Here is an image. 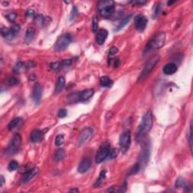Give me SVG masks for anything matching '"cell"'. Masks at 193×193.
Listing matches in <instances>:
<instances>
[{"label": "cell", "mask_w": 193, "mask_h": 193, "mask_svg": "<svg viewBox=\"0 0 193 193\" xmlns=\"http://www.w3.org/2000/svg\"><path fill=\"white\" fill-rule=\"evenodd\" d=\"M166 36L165 33L163 32L159 33L156 34L155 36H153L151 40L148 42L146 45L145 50H144V54H146L150 51H153V50L159 49L160 48L164 45V42H165Z\"/></svg>", "instance_id": "cell-1"}, {"label": "cell", "mask_w": 193, "mask_h": 193, "mask_svg": "<svg viewBox=\"0 0 193 193\" xmlns=\"http://www.w3.org/2000/svg\"><path fill=\"white\" fill-rule=\"evenodd\" d=\"M153 123V117H152V113L151 111H147L145 115H143L140 123V126H139V131H138V137H141L143 136L146 134L147 132L151 130L152 127Z\"/></svg>", "instance_id": "cell-2"}, {"label": "cell", "mask_w": 193, "mask_h": 193, "mask_svg": "<svg viewBox=\"0 0 193 193\" xmlns=\"http://www.w3.org/2000/svg\"><path fill=\"white\" fill-rule=\"evenodd\" d=\"M97 9L100 15L105 18H109L113 15L115 10V2L111 0L100 1L97 4Z\"/></svg>", "instance_id": "cell-3"}, {"label": "cell", "mask_w": 193, "mask_h": 193, "mask_svg": "<svg viewBox=\"0 0 193 193\" xmlns=\"http://www.w3.org/2000/svg\"><path fill=\"white\" fill-rule=\"evenodd\" d=\"M160 60V57L159 55H156V56H154L153 57H152L144 66L143 69L142 73H140V76L138 78V82H142L144 79H146L150 73H152V71L153 70V69L155 68V66L157 65V64L159 62Z\"/></svg>", "instance_id": "cell-4"}, {"label": "cell", "mask_w": 193, "mask_h": 193, "mask_svg": "<svg viewBox=\"0 0 193 193\" xmlns=\"http://www.w3.org/2000/svg\"><path fill=\"white\" fill-rule=\"evenodd\" d=\"M72 42L71 35L69 33H65L60 36L54 45V49L56 51H62L69 46Z\"/></svg>", "instance_id": "cell-5"}, {"label": "cell", "mask_w": 193, "mask_h": 193, "mask_svg": "<svg viewBox=\"0 0 193 193\" xmlns=\"http://www.w3.org/2000/svg\"><path fill=\"white\" fill-rule=\"evenodd\" d=\"M21 136L19 134H15L6 149V154L7 155H14L17 152L20 147V145H21Z\"/></svg>", "instance_id": "cell-6"}, {"label": "cell", "mask_w": 193, "mask_h": 193, "mask_svg": "<svg viewBox=\"0 0 193 193\" xmlns=\"http://www.w3.org/2000/svg\"><path fill=\"white\" fill-rule=\"evenodd\" d=\"M110 146L108 142H105L101 145L100 148H99L98 151L96 152V158H95V162L97 164H100L103 161L106 160L109 156V153H110Z\"/></svg>", "instance_id": "cell-7"}, {"label": "cell", "mask_w": 193, "mask_h": 193, "mask_svg": "<svg viewBox=\"0 0 193 193\" xmlns=\"http://www.w3.org/2000/svg\"><path fill=\"white\" fill-rule=\"evenodd\" d=\"M131 131L129 130H126L123 131L119 138V146L121 151L123 153L128 152L130 146H131Z\"/></svg>", "instance_id": "cell-8"}, {"label": "cell", "mask_w": 193, "mask_h": 193, "mask_svg": "<svg viewBox=\"0 0 193 193\" xmlns=\"http://www.w3.org/2000/svg\"><path fill=\"white\" fill-rule=\"evenodd\" d=\"M20 32V26L17 24H14L11 28L3 27L1 30L2 36L3 38H6L7 40H11L15 38L17 33Z\"/></svg>", "instance_id": "cell-9"}, {"label": "cell", "mask_w": 193, "mask_h": 193, "mask_svg": "<svg viewBox=\"0 0 193 193\" xmlns=\"http://www.w3.org/2000/svg\"><path fill=\"white\" fill-rule=\"evenodd\" d=\"M94 134L93 129L91 128H85L82 130L78 140V146H81L85 144L91 139Z\"/></svg>", "instance_id": "cell-10"}, {"label": "cell", "mask_w": 193, "mask_h": 193, "mask_svg": "<svg viewBox=\"0 0 193 193\" xmlns=\"http://www.w3.org/2000/svg\"><path fill=\"white\" fill-rule=\"evenodd\" d=\"M148 24V20L146 16L139 15L135 17L134 24L136 29L140 32H143L146 28Z\"/></svg>", "instance_id": "cell-11"}, {"label": "cell", "mask_w": 193, "mask_h": 193, "mask_svg": "<svg viewBox=\"0 0 193 193\" xmlns=\"http://www.w3.org/2000/svg\"><path fill=\"white\" fill-rule=\"evenodd\" d=\"M42 88L40 84L36 83L33 87V94H32V98H33V101L36 103H38L40 102L41 98H42Z\"/></svg>", "instance_id": "cell-12"}, {"label": "cell", "mask_w": 193, "mask_h": 193, "mask_svg": "<svg viewBox=\"0 0 193 193\" xmlns=\"http://www.w3.org/2000/svg\"><path fill=\"white\" fill-rule=\"evenodd\" d=\"M91 167V161L88 158H85L81 161L78 164V171L81 173H84L89 171Z\"/></svg>", "instance_id": "cell-13"}, {"label": "cell", "mask_w": 193, "mask_h": 193, "mask_svg": "<svg viewBox=\"0 0 193 193\" xmlns=\"http://www.w3.org/2000/svg\"><path fill=\"white\" fill-rule=\"evenodd\" d=\"M94 94L93 89H86L78 93V100L81 102H85L89 100Z\"/></svg>", "instance_id": "cell-14"}, {"label": "cell", "mask_w": 193, "mask_h": 193, "mask_svg": "<svg viewBox=\"0 0 193 193\" xmlns=\"http://www.w3.org/2000/svg\"><path fill=\"white\" fill-rule=\"evenodd\" d=\"M38 168H33V169L30 170V171H27V173H25L24 175H23L22 178L20 179V183L21 184L27 183L29 182V180H31L32 179H33L37 173H38Z\"/></svg>", "instance_id": "cell-15"}, {"label": "cell", "mask_w": 193, "mask_h": 193, "mask_svg": "<svg viewBox=\"0 0 193 193\" xmlns=\"http://www.w3.org/2000/svg\"><path fill=\"white\" fill-rule=\"evenodd\" d=\"M44 138V134L40 130H34L30 134V140L33 143H39Z\"/></svg>", "instance_id": "cell-16"}, {"label": "cell", "mask_w": 193, "mask_h": 193, "mask_svg": "<svg viewBox=\"0 0 193 193\" xmlns=\"http://www.w3.org/2000/svg\"><path fill=\"white\" fill-rule=\"evenodd\" d=\"M107 36H108V32L107 30H106V29H100V30H99V32L97 33V34H96V42L98 45H103L104 42H105V41H106V39L107 38Z\"/></svg>", "instance_id": "cell-17"}, {"label": "cell", "mask_w": 193, "mask_h": 193, "mask_svg": "<svg viewBox=\"0 0 193 193\" xmlns=\"http://www.w3.org/2000/svg\"><path fill=\"white\" fill-rule=\"evenodd\" d=\"M177 70V65L173 63H168L163 67V73L165 75H173Z\"/></svg>", "instance_id": "cell-18"}, {"label": "cell", "mask_w": 193, "mask_h": 193, "mask_svg": "<svg viewBox=\"0 0 193 193\" xmlns=\"http://www.w3.org/2000/svg\"><path fill=\"white\" fill-rule=\"evenodd\" d=\"M65 86V78L64 76H60L57 78L55 86V94L60 93Z\"/></svg>", "instance_id": "cell-19"}, {"label": "cell", "mask_w": 193, "mask_h": 193, "mask_svg": "<svg viewBox=\"0 0 193 193\" xmlns=\"http://www.w3.org/2000/svg\"><path fill=\"white\" fill-rule=\"evenodd\" d=\"M100 83L102 87H109L113 84V82L111 78L108 76H102L100 78Z\"/></svg>", "instance_id": "cell-20"}, {"label": "cell", "mask_w": 193, "mask_h": 193, "mask_svg": "<svg viewBox=\"0 0 193 193\" xmlns=\"http://www.w3.org/2000/svg\"><path fill=\"white\" fill-rule=\"evenodd\" d=\"M66 155V152L65 150L64 149H59L56 151L55 154V157H54V159L56 162H60V161L63 160L64 159V157Z\"/></svg>", "instance_id": "cell-21"}, {"label": "cell", "mask_w": 193, "mask_h": 193, "mask_svg": "<svg viewBox=\"0 0 193 193\" xmlns=\"http://www.w3.org/2000/svg\"><path fill=\"white\" fill-rule=\"evenodd\" d=\"M132 17H133L132 15H129V16H128L124 19H123V20L120 22V24H118V27H117L116 31H119V30H121L122 28H124V27H125V26L127 25L128 23H129L130 20H131V18H132Z\"/></svg>", "instance_id": "cell-22"}, {"label": "cell", "mask_w": 193, "mask_h": 193, "mask_svg": "<svg viewBox=\"0 0 193 193\" xmlns=\"http://www.w3.org/2000/svg\"><path fill=\"white\" fill-rule=\"evenodd\" d=\"M36 33V29L34 27H29L26 33V39L27 41H31Z\"/></svg>", "instance_id": "cell-23"}, {"label": "cell", "mask_w": 193, "mask_h": 193, "mask_svg": "<svg viewBox=\"0 0 193 193\" xmlns=\"http://www.w3.org/2000/svg\"><path fill=\"white\" fill-rule=\"evenodd\" d=\"M20 122H21V118H15L14 120H12L10 122L8 126V129H9L10 131H11V130L16 128L20 124Z\"/></svg>", "instance_id": "cell-24"}, {"label": "cell", "mask_w": 193, "mask_h": 193, "mask_svg": "<svg viewBox=\"0 0 193 193\" xmlns=\"http://www.w3.org/2000/svg\"><path fill=\"white\" fill-rule=\"evenodd\" d=\"M6 84L10 86H13V85H16L19 83V80L17 78H15V77H9V78H8L7 80L6 81Z\"/></svg>", "instance_id": "cell-25"}, {"label": "cell", "mask_w": 193, "mask_h": 193, "mask_svg": "<svg viewBox=\"0 0 193 193\" xmlns=\"http://www.w3.org/2000/svg\"><path fill=\"white\" fill-rule=\"evenodd\" d=\"M18 162L17 161H11V162L8 164V169L10 171H15V170L17 169L18 168Z\"/></svg>", "instance_id": "cell-26"}, {"label": "cell", "mask_w": 193, "mask_h": 193, "mask_svg": "<svg viewBox=\"0 0 193 193\" xmlns=\"http://www.w3.org/2000/svg\"><path fill=\"white\" fill-rule=\"evenodd\" d=\"M64 142V135L62 134H59L57 135L55 138V145L57 146H61Z\"/></svg>", "instance_id": "cell-27"}, {"label": "cell", "mask_w": 193, "mask_h": 193, "mask_svg": "<svg viewBox=\"0 0 193 193\" xmlns=\"http://www.w3.org/2000/svg\"><path fill=\"white\" fill-rule=\"evenodd\" d=\"M51 69H52L55 71H59L60 69H62V65H61V62H54L51 63L50 65Z\"/></svg>", "instance_id": "cell-28"}, {"label": "cell", "mask_w": 193, "mask_h": 193, "mask_svg": "<svg viewBox=\"0 0 193 193\" xmlns=\"http://www.w3.org/2000/svg\"><path fill=\"white\" fill-rule=\"evenodd\" d=\"M105 177H106V171H101V173H100L99 179L97 180H96L95 185H96V186H99V185L102 183V181L104 179H105Z\"/></svg>", "instance_id": "cell-29"}, {"label": "cell", "mask_w": 193, "mask_h": 193, "mask_svg": "<svg viewBox=\"0 0 193 193\" xmlns=\"http://www.w3.org/2000/svg\"><path fill=\"white\" fill-rule=\"evenodd\" d=\"M140 168V163H137V164H135L134 165V167L131 169L130 171V174H135V173H137V172H139Z\"/></svg>", "instance_id": "cell-30"}, {"label": "cell", "mask_w": 193, "mask_h": 193, "mask_svg": "<svg viewBox=\"0 0 193 193\" xmlns=\"http://www.w3.org/2000/svg\"><path fill=\"white\" fill-rule=\"evenodd\" d=\"M186 186V183L185 182L183 179L180 177V178L177 179V182H176V186L177 188H181V187H185Z\"/></svg>", "instance_id": "cell-31"}, {"label": "cell", "mask_w": 193, "mask_h": 193, "mask_svg": "<svg viewBox=\"0 0 193 193\" xmlns=\"http://www.w3.org/2000/svg\"><path fill=\"white\" fill-rule=\"evenodd\" d=\"M92 30L93 32H96L97 28H98V19L96 18V17H94L93 20H92Z\"/></svg>", "instance_id": "cell-32"}, {"label": "cell", "mask_w": 193, "mask_h": 193, "mask_svg": "<svg viewBox=\"0 0 193 193\" xmlns=\"http://www.w3.org/2000/svg\"><path fill=\"white\" fill-rule=\"evenodd\" d=\"M72 64V60H64L61 61V65H62V68H66L69 67Z\"/></svg>", "instance_id": "cell-33"}, {"label": "cell", "mask_w": 193, "mask_h": 193, "mask_svg": "<svg viewBox=\"0 0 193 193\" xmlns=\"http://www.w3.org/2000/svg\"><path fill=\"white\" fill-rule=\"evenodd\" d=\"M16 14H15V13L13 12H11L9 13V14H8L7 15H6V17H7V19L9 21L11 22H14L15 20V19H16Z\"/></svg>", "instance_id": "cell-34"}, {"label": "cell", "mask_w": 193, "mask_h": 193, "mask_svg": "<svg viewBox=\"0 0 193 193\" xmlns=\"http://www.w3.org/2000/svg\"><path fill=\"white\" fill-rule=\"evenodd\" d=\"M43 20H44V17L42 15H39L36 17V24H38V25H42L43 24Z\"/></svg>", "instance_id": "cell-35"}, {"label": "cell", "mask_w": 193, "mask_h": 193, "mask_svg": "<svg viewBox=\"0 0 193 193\" xmlns=\"http://www.w3.org/2000/svg\"><path fill=\"white\" fill-rule=\"evenodd\" d=\"M23 63L22 62H18L17 63L16 65L15 66V67H14V71L16 72V73H17V72H19L20 70V69H21L22 67H23Z\"/></svg>", "instance_id": "cell-36"}, {"label": "cell", "mask_w": 193, "mask_h": 193, "mask_svg": "<svg viewBox=\"0 0 193 193\" xmlns=\"http://www.w3.org/2000/svg\"><path fill=\"white\" fill-rule=\"evenodd\" d=\"M66 115H67V111L66 110V109H60V111L58 112V117L59 118H64V117L66 116Z\"/></svg>", "instance_id": "cell-37"}, {"label": "cell", "mask_w": 193, "mask_h": 193, "mask_svg": "<svg viewBox=\"0 0 193 193\" xmlns=\"http://www.w3.org/2000/svg\"><path fill=\"white\" fill-rule=\"evenodd\" d=\"M117 52H118V49H117V48L113 47V48H110V50H109V56H111V55H115Z\"/></svg>", "instance_id": "cell-38"}, {"label": "cell", "mask_w": 193, "mask_h": 193, "mask_svg": "<svg viewBox=\"0 0 193 193\" xmlns=\"http://www.w3.org/2000/svg\"><path fill=\"white\" fill-rule=\"evenodd\" d=\"M131 3L134 4V5H137V6H143V5H145L146 3V1H132L131 2Z\"/></svg>", "instance_id": "cell-39"}, {"label": "cell", "mask_w": 193, "mask_h": 193, "mask_svg": "<svg viewBox=\"0 0 193 193\" xmlns=\"http://www.w3.org/2000/svg\"><path fill=\"white\" fill-rule=\"evenodd\" d=\"M35 15V11L32 9H29L27 11V16L28 17H32Z\"/></svg>", "instance_id": "cell-40"}, {"label": "cell", "mask_w": 193, "mask_h": 193, "mask_svg": "<svg viewBox=\"0 0 193 193\" xmlns=\"http://www.w3.org/2000/svg\"><path fill=\"white\" fill-rule=\"evenodd\" d=\"M77 15V9L76 7H73V10H72V13H71V17H70V19H73L75 17L76 15Z\"/></svg>", "instance_id": "cell-41"}, {"label": "cell", "mask_w": 193, "mask_h": 193, "mask_svg": "<svg viewBox=\"0 0 193 193\" xmlns=\"http://www.w3.org/2000/svg\"><path fill=\"white\" fill-rule=\"evenodd\" d=\"M160 12H161V6H158L156 7V9H155V17L159 16V15L160 14Z\"/></svg>", "instance_id": "cell-42"}, {"label": "cell", "mask_w": 193, "mask_h": 193, "mask_svg": "<svg viewBox=\"0 0 193 193\" xmlns=\"http://www.w3.org/2000/svg\"><path fill=\"white\" fill-rule=\"evenodd\" d=\"M5 183V179H4V177L2 175H1V186H2Z\"/></svg>", "instance_id": "cell-43"}, {"label": "cell", "mask_w": 193, "mask_h": 193, "mask_svg": "<svg viewBox=\"0 0 193 193\" xmlns=\"http://www.w3.org/2000/svg\"><path fill=\"white\" fill-rule=\"evenodd\" d=\"M69 192H78L79 190H77V189H73V190H71Z\"/></svg>", "instance_id": "cell-44"}]
</instances>
